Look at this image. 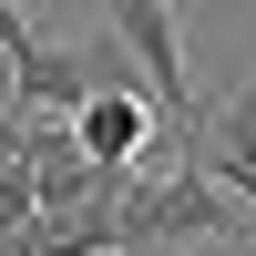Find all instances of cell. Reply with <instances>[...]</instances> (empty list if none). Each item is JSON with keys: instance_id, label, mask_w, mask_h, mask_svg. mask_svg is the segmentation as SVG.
<instances>
[{"instance_id": "obj_1", "label": "cell", "mask_w": 256, "mask_h": 256, "mask_svg": "<svg viewBox=\"0 0 256 256\" xmlns=\"http://www.w3.org/2000/svg\"><path fill=\"white\" fill-rule=\"evenodd\" d=\"M92 10H102V31L123 41V62L144 72L154 113L174 123L164 144H195L205 134V92H195V72H184V10L174 0H92Z\"/></svg>"}, {"instance_id": "obj_2", "label": "cell", "mask_w": 256, "mask_h": 256, "mask_svg": "<svg viewBox=\"0 0 256 256\" xmlns=\"http://www.w3.org/2000/svg\"><path fill=\"white\" fill-rule=\"evenodd\" d=\"M144 102H154V92H144L134 72H123V82H102L92 102H72V144L102 164V174H123V164L154 144V113H144Z\"/></svg>"}, {"instance_id": "obj_3", "label": "cell", "mask_w": 256, "mask_h": 256, "mask_svg": "<svg viewBox=\"0 0 256 256\" xmlns=\"http://www.w3.org/2000/svg\"><path fill=\"white\" fill-rule=\"evenodd\" d=\"M184 164H205L216 184H236L256 205V82H236L226 102H205V134L184 144Z\"/></svg>"}, {"instance_id": "obj_4", "label": "cell", "mask_w": 256, "mask_h": 256, "mask_svg": "<svg viewBox=\"0 0 256 256\" xmlns=\"http://www.w3.org/2000/svg\"><path fill=\"white\" fill-rule=\"evenodd\" d=\"M174 10H195V0H174Z\"/></svg>"}]
</instances>
